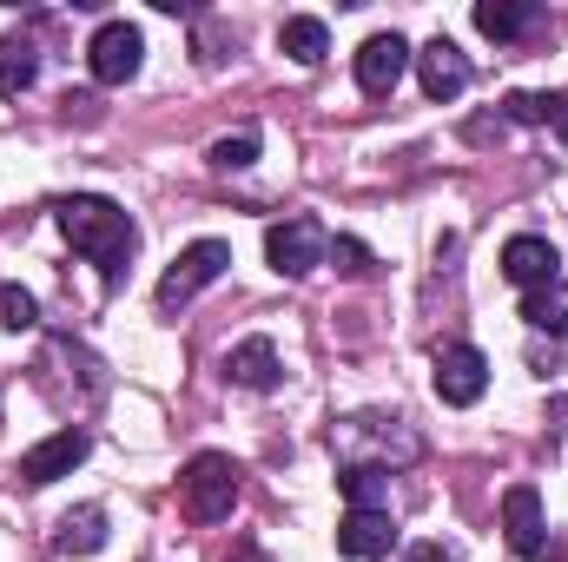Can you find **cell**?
<instances>
[{"instance_id": "cell-14", "label": "cell", "mask_w": 568, "mask_h": 562, "mask_svg": "<svg viewBox=\"0 0 568 562\" xmlns=\"http://www.w3.org/2000/svg\"><path fill=\"white\" fill-rule=\"evenodd\" d=\"M278 47L297 60V67H317V60L331 53V27H324L317 13H291V20L278 27Z\"/></svg>"}, {"instance_id": "cell-10", "label": "cell", "mask_w": 568, "mask_h": 562, "mask_svg": "<svg viewBox=\"0 0 568 562\" xmlns=\"http://www.w3.org/2000/svg\"><path fill=\"white\" fill-rule=\"evenodd\" d=\"M397 550V523H390V510H344V523H337V556L351 562H377Z\"/></svg>"}, {"instance_id": "cell-13", "label": "cell", "mask_w": 568, "mask_h": 562, "mask_svg": "<svg viewBox=\"0 0 568 562\" xmlns=\"http://www.w3.org/2000/svg\"><path fill=\"white\" fill-rule=\"evenodd\" d=\"M278 344L272 338H245V344H232L225 351V378L232 384H245V391H272L278 384Z\"/></svg>"}, {"instance_id": "cell-17", "label": "cell", "mask_w": 568, "mask_h": 562, "mask_svg": "<svg viewBox=\"0 0 568 562\" xmlns=\"http://www.w3.org/2000/svg\"><path fill=\"white\" fill-rule=\"evenodd\" d=\"M337 490L351 510H390V470H377V463H351L337 476Z\"/></svg>"}, {"instance_id": "cell-11", "label": "cell", "mask_w": 568, "mask_h": 562, "mask_svg": "<svg viewBox=\"0 0 568 562\" xmlns=\"http://www.w3.org/2000/svg\"><path fill=\"white\" fill-rule=\"evenodd\" d=\"M503 279L523 284V291H536V284L562 279V252H556L542 232H516V239L503 245Z\"/></svg>"}, {"instance_id": "cell-20", "label": "cell", "mask_w": 568, "mask_h": 562, "mask_svg": "<svg viewBox=\"0 0 568 562\" xmlns=\"http://www.w3.org/2000/svg\"><path fill=\"white\" fill-rule=\"evenodd\" d=\"M0 324H7V331H33V324H40V304H33L20 284H0Z\"/></svg>"}, {"instance_id": "cell-22", "label": "cell", "mask_w": 568, "mask_h": 562, "mask_svg": "<svg viewBox=\"0 0 568 562\" xmlns=\"http://www.w3.org/2000/svg\"><path fill=\"white\" fill-rule=\"evenodd\" d=\"M503 113H509L516 127H549V100H542V93H509Z\"/></svg>"}, {"instance_id": "cell-7", "label": "cell", "mask_w": 568, "mask_h": 562, "mask_svg": "<svg viewBox=\"0 0 568 562\" xmlns=\"http://www.w3.org/2000/svg\"><path fill=\"white\" fill-rule=\"evenodd\" d=\"M87 450H93V436L80 430V423H67V430H53L47 443H33L27 456H20V483H60V476H73L80 463H87Z\"/></svg>"}, {"instance_id": "cell-2", "label": "cell", "mask_w": 568, "mask_h": 562, "mask_svg": "<svg viewBox=\"0 0 568 562\" xmlns=\"http://www.w3.org/2000/svg\"><path fill=\"white\" fill-rule=\"evenodd\" d=\"M179 503H185L192 523H225L232 503H239V463L219 456V450H199L179 476Z\"/></svg>"}, {"instance_id": "cell-5", "label": "cell", "mask_w": 568, "mask_h": 562, "mask_svg": "<svg viewBox=\"0 0 568 562\" xmlns=\"http://www.w3.org/2000/svg\"><path fill=\"white\" fill-rule=\"evenodd\" d=\"M429 384H436V398H443L449 411H469V404L489 391V358H483L476 344H443L436 364H429Z\"/></svg>"}, {"instance_id": "cell-12", "label": "cell", "mask_w": 568, "mask_h": 562, "mask_svg": "<svg viewBox=\"0 0 568 562\" xmlns=\"http://www.w3.org/2000/svg\"><path fill=\"white\" fill-rule=\"evenodd\" d=\"M417 73H424L429 100H456V93L469 87V53H463L456 40H429L424 53H417Z\"/></svg>"}, {"instance_id": "cell-4", "label": "cell", "mask_w": 568, "mask_h": 562, "mask_svg": "<svg viewBox=\"0 0 568 562\" xmlns=\"http://www.w3.org/2000/svg\"><path fill=\"white\" fill-rule=\"evenodd\" d=\"M265 259H272L278 279H311V272L331 259V232H324L311 212H297V219H284V225L265 232Z\"/></svg>"}, {"instance_id": "cell-21", "label": "cell", "mask_w": 568, "mask_h": 562, "mask_svg": "<svg viewBox=\"0 0 568 562\" xmlns=\"http://www.w3.org/2000/svg\"><path fill=\"white\" fill-rule=\"evenodd\" d=\"M252 159H258V133H232V140L212 145V165H219V172H245Z\"/></svg>"}, {"instance_id": "cell-3", "label": "cell", "mask_w": 568, "mask_h": 562, "mask_svg": "<svg viewBox=\"0 0 568 562\" xmlns=\"http://www.w3.org/2000/svg\"><path fill=\"white\" fill-rule=\"evenodd\" d=\"M225 265H232V245H225V239H199V245H185V252L165 265V279H159V311L192 304L205 284L225 279Z\"/></svg>"}, {"instance_id": "cell-19", "label": "cell", "mask_w": 568, "mask_h": 562, "mask_svg": "<svg viewBox=\"0 0 568 562\" xmlns=\"http://www.w3.org/2000/svg\"><path fill=\"white\" fill-rule=\"evenodd\" d=\"M33 73H40V53L20 40V47H0V93H20V87H33Z\"/></svg>"}, {"instance_id": "cell-9", "label": "cell", "mask_w": 568, "mask_h": 562, "mask_svg": "<svg viewBox=\"0 0 568 562\" xmlns=\"http://www.w3.org/2000/svg\"><path fill=\"white\" fill-rule=\"evenodd\" d=\"M503 530H509V550L516 556H549V523H542V496H536V483H516L509 496H503Z\"/></svg>"}, {"instance_id": "cell-16", "label": "cell", "mask_w": 568, "mask_h": 562, "mask_svg": "<svg viewBox=\"0 0 568 562\" xmlns=\"http://www.w3.org/2000/svg\"><path fill=\"white\" fill-rule=\"evenodd\" d=\"M53 550H60V556H93V550H106V510H73V516H60Z\"/></svg>"}, {"instance_id": "cell-24", "label": "cell", "mask_w": 568, "mask_h": 562, "mask_svg": "<svg viewBox=\"0 0 568 562\" xmlns=\"http://www.w3.org/2000/svg\"><path fill=\"white\" fill-rule=\"evenodd\" d=\"M549 127H556V140L568 145V87L562 93H549Z\"/></svg>"}, {"instance_id": "cell-15", "label": "cell", "mask_w": 568, "mask_h": 562, "mask_svg": "<svg viewBox=\"0 0 568 562\" xmlns=\"http://www.w3.org/2000/svg\"><path fill=\"white\" fill-rule=\"evenodd\" d=\"M536 20H542V7H529V0H483V7H476V27H483L489 40H523Z\"/></svg>"}, {"instance_id": "cell-1", "label": "cell", "mask_w": 568, "mask_h": 562, "mask_svg": "<svg viewBox=\"0 0 568 562\" xmlns=\"http://www.w3.org/2000/svg\"><path fill=\"white\" fill-rule=\"evenodd\" d=\"M60 232L73 239L80 259H93L106 279H126V259L140 245L133 219L113 205V199H60Z\"/></svg>"}, {"instance_id": "cell-23", "label": "cell", "mask_w": 568, "mask_h": 562, "mask_svg": "<svg viewBox=\"0 0 568 562\" xmlns=\"http://www.w3.org/2000/svg\"><path fill=\"white\" fill-rule=\"evenodd\" d=\"M331 259H337V272H351V279H364V272H371V252H364L357 239H337V245H331Z\"/></svg>"}, {"instance_id": "cell-18", "label": "cell", "mask_w": 568, "mask_h": 562, "mask_svg": "<svg viewBox=\"0 0 568 562\" xmlns=\"http://www.w3.org/2000/svg\"><path fill=\"white\" fill-rule=\"evenodd\" d=\"M523 318L536 324V331H568V279H549L536 284V291H523Z\"/></svg>"}, {"instance_id": "cell-6", "label": "cell", "mask_w": 568, "mask_h": 562, "mask_svg": "<svg viewBox=\"0 0 568 562\" xmlns=\"http://www.w3.org/2000/svg\"><path fill=\"white\" fill-rule=\"evenodd\" d=\"M140 60H145V33L133 20H106V27L87 40V67H93L100 87H126V80L140 73Z\"/></svg>"}, {"instance_id": "cell-8", "label": "cell", "mask_w": 568, "mask_h": 562, "mask_svg": "<svg viewBox=\"0 0 568 562\" xmlns=\"http://www.w3.org/2000/svg\"><path fill=\"white\" fill-rule=\"evenodd\" d=\"M404 67H410V47H404V33H371V40L357 47V87H364L371 100L397 93Z\"/></svg>"}]
</instances>
